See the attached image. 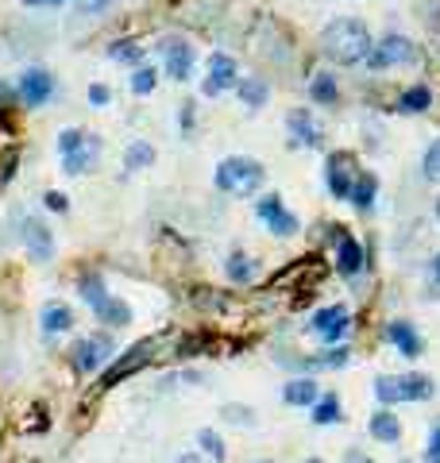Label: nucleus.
I'll use <instances>...</instances> for the list:
<instances>
[{
  "label": "nucleus",
  "instance_id": "12",
  "mask_svg": "<svg viewBox=\"0 0 440 463\" xmlns=\"http://www.w3.org/2000/svg\"><path fill=\"white\" fill-rule=\"evenodd\" d=\"M235 81H240L235 58L224 55V50H212L205 62V86H201V93H205V97H220L224 89H235Z\"/></svg>",
  "mask_w": 440,
  "mask_h": 463
},
{
  "label": "nucleus",
  "instance_id": "41",
  "mask_svg": "<svg viewBox=\"0 0 440 463\" xmlns=\"http://www.w3.org/2000/svg\"><path fill=\"white\" fill-rule=\"evenodd\" d=\"M193 128V101L181 104V132H189Z\"/></svg>",
  "mask_w": 440,
  "mask_h": 463
},
{
  "label": "nucleus",
  "instance_id": "33",
  "mask_svg": "<svg viewBox=\"0 0 440 463\" xmlns=\"http://www.w3.org/2000/svg\"><path fill=\"white\" fill-rule=\"evenodd\" d=\"M155 86H158V70L147 66V62H139V66L132 70V93H135V97H147Z\"/></svg>",
  "mask_w": 440,
  "mask_h": 463
},
{
  "label": "nucleus",
  "instance_id": "20",
  "mask_svg": "<svg viewBox=\"0 0 440 463\" xmlns=\"http://www.w3.org/2000/svg\"><path fill=\"white\" fill-rule=\"evenodd\" d=\"M96 321L109 324V329H124V324H132V305H127L124 298H116V293H109L101 305H93Z\"/></svg>",
  "mask_w": 440,
  "mask_h": 463
},
{
  "label": "nucleus",
  "instance_id": "43",
  "mask_svg": "<svg viewBox=\"0 0 440 463\" xmlns=\"http://www.w3.org/2000/svg\"><path fill=\"white\" fill-rule=\"evenodd\" d=\"M178 463H205V456L201 452H186V456H178Z\"/></svg>",
  "mask_w": 440,
  "mask_h": 463
},
{
  "label": "nucleus",
  "instance_id": "40",
  "mask_svg": "<svg viewBox=\"0 0 440 463\" xmlns=\"http://www.w3.org/2000/svg\"><path fill=\"white\" fill-rule=\"evenodd\" d=\"M425 463H440V425H433V433H428V444H425Z\"/></svg>",
  "mask_w": 440,
  "mask_h": 463
},
{
  "label": "nucleus",
  "instance_id": "30",
  "mask_svg": "<svg viewBox=\"0 0 440 463\" xmlns=\"http://www.w3.org/2000/svg\"><path fill=\"white\" fill-rule=\"evenodd\" d=\"M78 293H81V301L89 305H101L104 298H109V286H104V278L96 275V270H85V275H78Z\"/></svg>",
  "mask_w": 440,
  "mask_h": 463
},
{
  "label": "nucleus",
  "instance_id": "24",
  "mask_svg": "<svg viewBox=\"0 0 440 463\" xmlns=\"http://www.w3.org/2000/svg\"><path fill=\"white\" fill-rule=\"evenodd\" d=\"M39 321H42V332H50V336L73 329V313H70V305H62V301L42 305V317Z\"/></svg>",
  "mask_w": 440,
  "mask_h": 463
},
{
  "label": "nucleus",
  "instance_id": "7",
  "mask_svg": "<svg viewBox=\"0 0 440 463\" xmlns=\"http://www.w3.org/2000/svg\"><path fill=\"white\" fill-rule=\"evenodd\" d=\"M50 97H55V73L50 70L31 66L16 78V101L24 104V109H42Z\"/></svg>",
  "mask_w": 440,
  "mask_h": 463
},
{
  "label": "nucleus",
  "instance_id": "17",
  "mask_svg": "<svg viewBox=\"0 0 440 463\" xmlns=\"http://www.w3.org/2000/svg\"><path fill=\"white\" fill-rule=\"evenodd\" d=\"M382 340L398 347V355H402V360H417V355L425 352V340L417 336V329H413L410 321H390V324L382 329Z\"/></svg>",
  "mask_w": 440,
  "mask_h": 463
},
{
  "label": "nucleus",
  "instance_id": "49",
  "mask_svg": "<svg viewBox=\"0 0 440 463\" xmlns=\"http://www.w3.org/2000/svg\"><path fill=\"white\" fill-rule=\"evenodd\" d=\"M402 463H413V459H402Z\"/></svg>",
  "mask_w": 440,
  "mask_h": 463
},
{
  "label": "nucleus",
  "instance_id": "46",
  "mask_svg": "<svg viewBox=\"0 0 440 463\" xmlns=\"http://www.w3.org/2000/svg\"><path fill=\"white\" fill-rule=\"evenodd\" d=\"M305 463H325V459H320V456H309V459H305Z\"/></svg>",
  "mask_w": 440,
  "mask_h": 463
},
{
  "label": "nucleus",
  "instance_id": "25",
  "mask_svg": "<svg viewBox=\"0 0 440 463\" xmlns=\"http://www.w3.org/2000/svg\"><path fill=\"white\" fill-rule=\"evenodd\" d=\"M155 166V147L147 140H132L124 151V171L127 174H139V171H151Z\"/></svg>",
  "mask_w": 440,
  "mask_h": 463
},
{
  "label": "nucleus",
  "instance_id": "11",
  "mask_svg": "<svg viewBox=\"0 0 440 463\" xmlns=\"http://www.w3.org/2000/svg\"><path fill=\"white\" fill-rule=\"evenodd\" d=\"M255 216H259L263 224L271 228L274 236H282V239H286V236H297V231H302V220L289 213L278 194H263L259 201H255Z\"/></svg>",
  "mask_w": 440,
  "mask_h": 463
},
{
  "label": "nucleus",
  "instance_id": "47",
  "mask_svg": "<svg viewBox=\"0 0 440 463\" xmlns=\"http://www.w3.org/2000/svg\"><path fill=\"white\" fill-rule=\"evenodd\" d=\"M436 220H440V201H436Z\"/></svg>",
  "mask_w": 440,
  "mask_h": 463
},
{
  "label": "nucleus",
  "instance_id": "26",
  "mask_svg": "<svg viewBox=\"0 0 440 463\" xmlns=\"http://www.w3.org/2000/svg\"><path fill=\"white\" fill-rule=\"evenodd\" d=\"M348 347H328V352L313 355V360H294V367H302V371H336V367L348 363Z\"/></svg>",
  "mask_w": 440,
  "mask_h": 463
},
{
  "label": "nucleus",
  "instance_id": "31",
  "mask_svg": "<svg viewBox=\"0 0 440 463\" xmlns=\"http://www.w3.org/2000/svg\"><path fill=\"white\" fill-rule=\"evenodd\" d=\"M112 62H124V66H139L147 55L143 43H135V39H116V43H109V50H104Z\"/></svg>",
  "mask_w": 440,
  "mask_h": 463
},
{
  "label": "nucleus",
  "instance_id": "21",
  "mask_svg": "<svg viewBox=\"0 0 440 463\" xmlns=\"http://www.w3.org/2000/svg\"><path fill=\"white\" fill-rule=\"evenodd\" d=\"M320 398V386H317V378H289V383L282 386V402L286 406H294V409H302V406H313Z\"/></svg>",
  "mask_w": 440,
  "mask_h": 463
},
{
  "label": "nucleus",
  "instance_id": "19",
  "mask_svg": "<svg viewBox=\"0 0 440 463\" xmlns=\"http://www.w3.org/2000/svg\"><path fill=\"white\" fill-rule=\"evenodd\" d=\"M374 197H379V178H374L371 171H359L356 182H351L348 205L356 209V213H371V209H374Z\"/></svg>",
  "mask_w": 440,
  "mask_h": 463
},
{
  "label": "nucleus",
  "instance_id": "32",
  "mask_svg": "<svg viewBox=\"0 0 440 463\" xmlns=\"http://www.w3.org/2000/svg\"><path fill=\"white\" fill-rule=\"evenodd\" d=\"M197 448H201V456H209L212 463H220L224 456H228V448H224V436L217 433V429H201V433H197Z\"/></svg>",
  "mask_w": 440,
  "mask_h": 463
},
{
  "label": "nucleus",
  "instance_id": "34",
  "mask_svg": "<svg viewBox=\"0 0 440 463\" xmlns=\"http://www.w3.org/2000/svg\"><path fill=\"white\" fill-rule=\"evenodd\" d=\"M112 4H116V0H73V12L85 16V19H96V16L109 12Z\"/></svg>",
  "mask_w": 440,
  "mask_h": 463
},
{
  "label": "nucleus",
  "instance_id": "48",
  "mask_svg": "<svg viewBox=\"0 0 440 463\" xmlns=\"http://www.w3.org/2000/svg\"><path fill=\"white\" fill-rule=\"evenodd\" d=\"M259 463H274V459H259Z\"/></svg>",
  "mask_w": 440,
  "mask_h": 463
},
{
  "label": "nucleus",
  "instance_id": "37",
  "mask_svg": "<svg viewBox=\"0 0 440 463\" xmlns=\"http://www.w3.org/2000/svg\"><path fill=\"white\" fill-rule=\"evenodd\" d=\"M89 104H93V109H109V104H112V89L104 86V81H93V86H89Z\"/></svg>",
  "mask_w": 440,
  "mask_h": 463
},
{
  "label": "nucleus",
  "instance_id": "38",
  "mask_svg": "<svg viewBox=\"0 0 440 463\" xmlns=\"http://www.w3.org/2000/svg\"><path fill=\"white\" fill-rule=\"evenodd\" d=\"M81 128H62L58 132V155H66V151H73V147H78L81 143Z\"/></svg>",
  "mask_w": 440,
  "mask_h": 463
},
{
  "label": "nucleus",
  "instance_id": "28",
  "mask_svg": "<svg viewBox=\"0 0 440 463\" xmlns=\"http://www.w3.org/2000/svg\"><path fill=\"white\" fill-rule=\"evenodd\" d=\"M344 421V406H340V394H320L313 402V425H340Z\"/></svg>",
  "mask_w": 440,
  "mask_h": 463
},
{
  "label": "nucleus",
  "instance_id": "23",
  "mask_svg": "<svg viewBox=\"0 0 440 463\" xmlns=\"http://www.w3.org/2000/svg\"><path fill=\"white\" fill-rule=\"evenodd\" d=\"M428 109H433V89H428L425 81H417V86L398 93V112L417 116V112H428Z\"/></svg>",
  "mask_w": 440,
  "mask_h": 463
},
{
  "label": "nucleus",
  "instance_id": "8",
  "mask_svg": "<svg viewBox=\"0 0 440 463\" xmlns=\"http://www.w3.org/2000/svg\"><path fill=\"white\" fill-rule=\"evenodd\" d=\"M356 174H359L356 155H351V151H328V159H325V186H328V194L336 197V201H348Z\"/></svg>",
  "mask_w": 440,
  "mask_h": 463
},
{
  "label": "nucleus",
  "instance_id": "44",
  "mask_svg": "<svg viewBox=\"0 0 440 463\" xmlns=\"http://www.w3.org/2000/svg\"><path fill=\"white\" fill-rule=\"evenodd\" d=\"M428 275H433V278L440 282V251H436V255H433V262H428Z\"/></svg>",
  "mask_w": 440,
  "mask_h": 463
},
{
  "label": "nucleus",
  "instance_id": "2",
  "mask_svg": "<svg viewBox=\"0 0 440 463\" xmlns=\"http://www.w3.org/2000/svg\"><path fill=\"white\" fill-rule=\"evenodd\" d=\"M212 182H217V189L228 197H255L266 182V171H263L259 159H251V155H232V159H224L217 166Z\"/></svg>",
  "mask_w": 440,
  "mask_h": 463
},
{
  "label": "nucleus",
  "instance_id": "27",
  "mask_svg": "<svg viewBox=\"0 0 440 463\" xmlns=\"http://www.w3.org/2000/svg\"><path fill=\"white\" fill-rule=\"evenodd\" d=\"M235 97L248 104V109H263L266 97H271V86L263 78H240L235 81Z\"/></svg>",
  "mask_w": 440,
  "mask_h": 463
},
{
  "label": "nucleus",
  "instance_id": "13",
  "mask_svg": "<svg viewBox=\"0 0 440 463\" xmlns=\"http://www.w3.org/2000/svg\"><path fill=\"white\" fill-rule=\"evenodd\" d=\"M101 151H104L101 135L85 132V135H81V143L73 147V151L62 155V174H70V178H78V174H93V171H96V163H101Z\"/></svg>",
  "mask_w": 440,
  "mask_h": 463
},
{
  "label": "nucleus",
  "instance_id": "29",
  "mask_svg": "<svg viewBox=\"0 0 440 463\" xmlns=\"http://www.w3.org/2000/svg\"><path fill=\"white\" fill-rule=\"evenodd\" d=\"M255 275H259V267H255V259L248 255V251L235 247L228 255V278L235 282V286H248V282H255Z\"/></svg>",
  "mask_w": 440,
  "mask_h": 463
},
{
  "label": "nucleus",
  "instance_id": "36",
  "mask_svg": "<svg viewBox=\"0 0 440 463\" xmlns=\"http://www.w3.org/2000/svg\"><path fill=\"white\" fill-rule=\"evenodd\" d=\"M224 421L251 429V425H255V409H251V406H224Z\"/></svg>",
  "mask_w": 440,
  "mask_h": 463
},
{
  "label": "nucleus",
  "instance_id": "3",
  "mask_svg": "<svg viewBox=\"0 0 440 463\" xmlns=\"http://www.w3.org/2000/svg\"><path fill=\"white\" fill-rule=\"evenodd\" d=\"M158 347H163V336H147V340H139L132 344L124 355H112V363L104 367V375H101V391H112V386H120L124 378H132L135 371H143V367H151L155 363V355H158Z\"/></svg>",
  "mask_w": 440,
  "mask_h": 463
},
{
  "label": "nucleus",
  "instance_id": "42",
  "mask_svg": "<svg viewBox=\"0 0 440 463\" xmlns=\"http://www.w3.org/2000/svg\"><path fill=\"white\" fill-rule=\"evenodd\" d=\"M19 4H27V8H55V4H66V0H19Z\"/></svg>",
  "mask_w": 440,
  "mask_h": 463
},
{
  "label": "nucleus",
  "instance_id": "4",
  "mask_svg": "<svg viewBox=\"0 0 440 463\" xmlns=\"http://www.w3.org/2000/svg\"><path fill=\"white\" fill-rule=\"evenodd\" d=\"M436 394L433 378L428 375H379L374 378V398H379L382 406H398V402H428V398Z\"/></svg>",
  "mask_w": 440,
  "mask_h": 463
},
{
  "label": "nucleus",
  "instance_id": "5",
  "mask_svg": "<svg viewBox=\"0 0 440 463\" xmlns=\"http://www.w3.org/2000/svg\"><path fill=\"white\" fill-rule=\"evenodd\" d=\"M417 58H421V50L413 47V39L390 31V35H382L379 43H371V50H367V58H363V62H367V70L382 73V70H394V66H413Z\"/></svg>",
  "mask_w": 440,
  "mask_h": 463
},
{
  "label": "nucleus",
  "instance_id": "9",
  "mask_svg": "<svg viewBox=\"0 0 440 463\" xmlns=\"http://www.w3.org/2000/svg\"><path fill=\"white\" fill-rule=\"evenodd\" d=\"M158 50H163V70H166V78H170V81H189L193 62H197V50H193L189 39L166 35L163 43H158Z\"/></svg>",
  "mask_w": 440,
  "mask_h": 463
},
{
  "label": "nucleus",
  "instance_id": "14",
  "mask_svg": "<svg viewBox=\"0 0 440 463\" xmlns=\"http://www.w3.org/2000/svg\"><path fill=\"white\" fill-rule=\"evenodd\" d=\"M19 239H24L27 255L35 262H47L55 255V231L42 224L39 216H19Z\"/></svg>",
  "mask_w": 440,
  "mask_h": 463
},
{
  "label": "nucleus",
  "instance_id": "45",
  "mask_svg": "<svg viewBox=\"0 0 440 463\" xmlns=\"http://www.w3.org/2000/svg\"><path fill=\"white\" fill-rule=\"evenodd\" d=\"M348 463H374V459L363 456V452H348Z\"/></svg>",
  "mask_w": 440,
  "mask_h": 463
},
{
  "label": "nucleus",
  "instance_id": "10",
  "mask_svg": "<svg viewBox=\"0 0 440 463\" xmlns=\"http://www.w3.org/2000/svg\"><path fill=\"white\" fill-rule=\"evenodd\" d=\"M348 329H351V313H348V305H340V301L317 309L313 321H309V332H313L320 344H340L348 336Z\"/></svg>",
  "mask_w": 440,
  "mask_h": 463
},
{
  "label": "nucleus",
  "instance_id": "16",
  "mask_svg": "<svg viewBox=\"0 0 440 463\" xmlns=\"http://www.w3.org/2000/svg\"><path fill=\"white\" fill-rule=\"evenodd\" d=\"M286 128H289V147H313V151H325V132L313 120L309 109H294L286 116Z\"/></svg>",
  "mask_w": 440,
  "mask_h": 463
},
{
  "label": "nucleus",
  "instance_id": "6",
  "mask_svg": "<svg viewBox=\"0 0 440 463\" xmlns=\"http://www.w3.org/2000/svg\"><path fill=\"white\" fill-rule=\"evenodd\" d=\"M112 355H116V340L109 336V329L81 336V340L70 347V360H73V367H78L81 375H93V371H101V367H109Z\"/></svg>",
  "mask_w": 440,
  "mask_h": 463
},
{
  "label": "nucleus",
  "instance_id": "22",
  "mask_svg": "<svg viewBox=\"0 0 440 463\" xmlns=\"http://www.w3.org/2000/svg\"><path fill=\"white\" fill-rule=\"evenodd\" d=\"M309 101H313V104H325V109H332V104L340 101L336 73H328V70H317L313 78H309Z\"/></svg>",
  "mask_w": 440,
  "mask_h": 463
},
{
  "label": "nucleus",
  "instance_id": "35",
  "mask_svg": "<svg viewBox=\"0 0 440 463\" xmlns=\"http://www.w3.org/2000/svg\"><path fill=\"white\" fill-rule=\"evenodd\" d=\"M421 171L428 182H440V140H433V147L425 151V159H421Z\"/></svg>",
  "mask_w": 440,
  "mask_h": 463
},
{
  "label": "nucleus",
  "instance_id": "39",
  "mask_svg": "<svg viewBox=\"0 0 440 463\" xmlns=\"http://www.w3.org/2000/svg\"><path fill=\"white\" fill-rule=\"evenodd\" d=\"M42 205H47L50 213H66V209H70V197H66V194H58V189H47Z\"/></svg>",
  "mask_w": 440,
  "mask_h": 463
},
{
  "label": "nucleus",
  "instance_id": "18",
  "mask_svg": "<svg viewBox=\"0 0 440 463\" xmlns=\"http://www.w3.org/2000/svg\"><path fill=\"white\" fill-rule=\"evenodd\" d=\"M367 433H371L374 440H379V444H398V440H402V421L394 417V409H390V406H382L379 414H371Z\"/></svg>",
  "mask_w": 440,
  "mask_h": 463
},
{
  "label": "nucleus",
  "instance_id": "1",
  "mask_svg": "<svg viewBox=\"0 0 440 463\" xmlns=\"http://www.w3.org/2000/svg\"><path fill=\"white\" fill-rule=\"evenodd\" d=\"M371 27L363 24L356 16H340L332 19V24L320 31V55L332 58L336 66H356V62L367 58L371 50Z\"/></svg>",
  "mask_w": 440,
  "mask_h": 463
},
{
  "label": "nucleus",
  "instance_id": "50",
  "mask_svg": "<svg viewBox=\"0 0 440 463\" xmlns=\"http://www.w3.org/2000/svg\"><path fill=\"white\" fill-rule=\"evenodd\" d=\"M0 93H4V89H0Z\"/></svg>",
  "mask_w": 440,
  "mask_h": 463
},
{
  "label": "nucleus",
  "instance_id": "15",
  "mask_svg": "<svg viewBox=\"0 0 440 463\" xmlns=\"http://www.w3.org/2000/svg\"><path fill=\"white\" fill-rule=\"evenodd\" d=\"M332 262H336V270L344 275L348 282H356L363 270H367V251H363V244L351 231H340L336 236V255H332Z\"/></svg>",
  "mask_w": 440,
  "mask_h": 463
}]
</instances>
